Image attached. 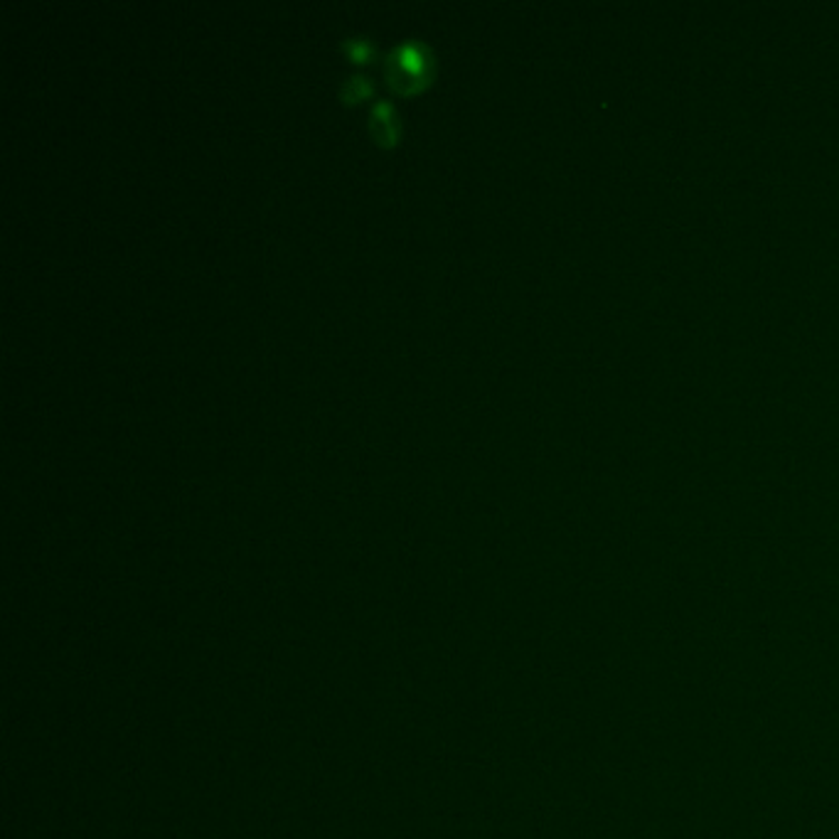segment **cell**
I'll use <instances>...</instances> for the list:
<instances>
[{
  "label": "cell",
  "mask_w": 839,
  "mask_h": 839,
  "mask_svg": "<svg viewBox=\"0 0 839 839\" xmlns=\"http://www.w3.org/2000/svg\"><path fill=\"white\" fill-rule=\"evenodd\" d=\"M384 77L396 95H416L434 77V55L422 40H404L384 60Z\"/></svg>",
  "instance_id": "cell-1"
},
{
  "label": "cell",
  "mask_w": 839,
  "mask_h": 839,
  "mask_svg": "<svg viewBox=\"0 0 839 839\" xmlns=\"http://www.w3.org/2000/svg\"><path fill=\"white\" fill-rule=\"evenodd\" d=\"M369 134L382 148H392L399 141V119L389 101H377L369 111Z\"/></svg>",
  "instance_id": "cell-2"
},
{
  "label": "cell",
  "mask_w": 839,
  "mask_h": 839,
  "mask_svg": "<svg viewBox=\"0 0 839 839\" xmlns=\"http://www.w3.org/2000/svg\"><path fill=\"white\" fill-rule=\"evenodd\" d=\"M340 50L347 55V60H353L355 65H365L375 57V45L369 42V38H363V34H355V38H345L340 42Z\"/></svg>",
  "instance_id": "cell-3"
},
{
  "label": "cell",
  "mask_w": 839,
  "mask_h": 839,
  "mask_svg": "<svg viewBox=\"0 0 839 839\" xmlns=\"http://www.w3.org/2000/svg\"><path fill=\"white\" fill-rule=\"evenodd\" d=\"M372 91H375V87H372V81L365 75H349L340 87V99L345 103H355L367 99Z\"/></svg>",
  "instance_id": "cell-4"
}]
</instances>
